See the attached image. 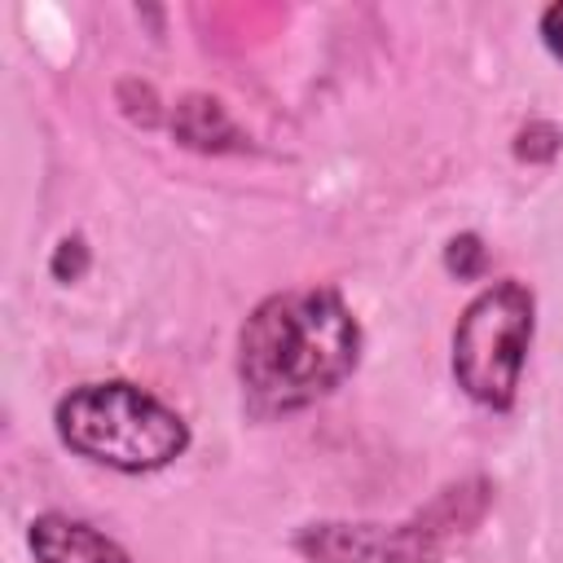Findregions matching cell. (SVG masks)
Masks as SVG:
<instances>
[{
  "instance_id": "obj_1",
  "label": "cell",
  "mask_w": 563,
  "mask_h": 563,
  "mask_svg": "<svg viewBox=\"0 0 563 563\" xmlns=\"http://www.w3.org/2000/svg\"><path fill=\"white\" fill-rule=\"evenodd\" d=\"M361 325L334 286L277 290L238 330V383L255 413H295L352 378Z\"/></svg>"
},
{
  "instance_id": "obj_2",
  "label": "cell",
  "mask_w": 563,
  "mask_h": 563,
  "mask_svg": "<svg viewBox=\"0 0 563 563\" xmlns=\"http://www.w3.org/2000/svg\"><path fill=\"white\" fill-rule=\"evenodd\" d=\"M53 427L70 453L123 475L163 471L189 449V422L123 378L70 387L53 409Z\"/></svg>"
},
{
  "instance_id": "obj_3",
  "label": "cell",
  "mask_w": 563,
  "mask_h": 563,
  "mask_svg": "<svg viewBox=\"0 0 563 563\" xmlns=\"http://www.w3.org/2000/svg\"><path fill=\"white\" fill-rule=\"evenodd\" d=\"M537 299L523 282L484 286L453 325V378L484 409H510L532 352Z\"/></svg>"
},
{
  "instance_id": "obj_4",
  "label": "cell",
  "mask_w": 563,
  "mask_h": 563,
  "mask_svg": "<svg viewBox=\"0 0 563 563\" xmlns=\"http://www.w3.org/2000/svg\"><path fill=\"white\" fill-rule=\"evenodd\" d=\"M484 510V484L444 488V497L409 523H308L295 550L312 563H444V545Z\"/></svg>"
},
{
  "instance_id": "obj_5",
  "label": "cell",
  "mask_w": 563,
  "mask_h": 563,
  "mask_svg": "<svg viewBox=\"0 0 563 563\" xmlns=\"http://www.w3.org/2000/svg\"><path fill=\"white\" fill-rule=\"evenodd\" d=\"M26 541H31L35 563H132L114 537H106L88 519L62 515V510L35 515L26 528Z\"/></svg>"
},
{
  "instance_id": "obj_6",
  "label": "cell",
  "mask_w": 563,
  "mask_h": 563,
  "mask_svg": "<svg viewBox=\"0 0 563 563\" xmlns=\"http://www.w3.org/2000/svg\"><path fill=\"white\" fill-rule=\"evenodd\" d=\"M172 132H176L185 145H194V150H233V145H238V128H233V119L224 114V106H220L216 97H202V92H194V97H185V101L176 106Z\"/></svg>"
},
{
  "instance_id": "obj_7",
  "label": "cell",
  "mask_w": 563,
  "mask_h": 563,
  "mask_svg": "<svg viewBox=\"0 0 563 563\" xmlns=\"http://www.w3.org/2000/svg\"><path fill=\"white\" fill-rule=\"evenodd\" d=\"M484 242L475 238V233H457V238H449L444 242V268L457 277V282H475L479 273H484Z\"/></svg>"
},
{
  "instance_id": "obj_8",
  "label": "cell",
  "mask_w": 563,
  "mask_h": 563,
  "mask_svg": "<svg viewBox=\"0 0 563 563\" xmlns=\"http://www.w3.org/2000/svg\"><path fill=\"white\" fill-rule=\"evenodd\" d=\"M559 141H563V132H559L554 123L532 119L528 128H519V136H515V154H519L523 163H550V158L559 154Z\"/></svg>"
},
{
  "instance_id": "obj_9",
  "label": "cell",
  "mask_w": 563,
  "mask_h": 563,
  "mask_svg": "<svg viewBox=\"0 0 563 563\" xmlns=\"http://www.w3.org/2000/svg\"><path fill=\"white\" fill-rule=\"evenodd\" d=\"M48 273H53L57 282H79V277L88 273V242H84L79 233L62 238L57 251H53V260H48Z\"/></svg>"
},
{
  "instance_id": "obj_10",
  "label": "cell",
  "mask_w": 563,
  "mask_h": 563,
  "mask_svg": "<svg viewBox=\"0 0 563 563\" xmlns=\"http://www.w3.org/2000/svg\"><path fill=\"white\" fill-rule=\"evenodd\" d=\"M541 44L550 48V57L554 62H563V0H554L545 13H541Z\"/></svg>"
}]
</instances>
